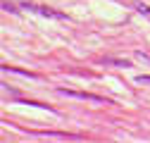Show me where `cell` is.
<instances>
[{"instance_id":"1","label":"cell","mask_w":150,"mask_h":143,"mask_svg":"<svg viewBox=\"0 0 150 143\" xmlns=\"http://www.w3.org/2000/svg\"><path fill=\"white\" fill-rule=\"evenodd\" d=\"M26 10L36 12V14H41V17H48V19H57V22H67V14L57 12V10H52V7H43V5H24Z\"/></svg>"},{"instance_id":"2","label":"cell","mask_w":150,"mask_h":143,"mask_svg":"<svg viewBox=\"0 0 150 143\" xmlns=\"http://www.w3.org/2000/svg\"><path fill=\"white\" fill-rule=\"evenodd\" d=\"M134 7L141 12V14H145L148 17V19H150V7H145V5H138V3H134Z\"/></svg>"},{"instance_id":"3","label":"cell","mask_w":150,"mask_h":143,"mask_svg":"<svg viewBox=\"0 0 150 143\" xmlns=\"http://www.w3.org/2000/svg\"><path fill=\"white\" fill-rule=\"evenodd\" d=\"M138 81L141 84H150V76H138Z\"/></svg>"}]
</instances>
